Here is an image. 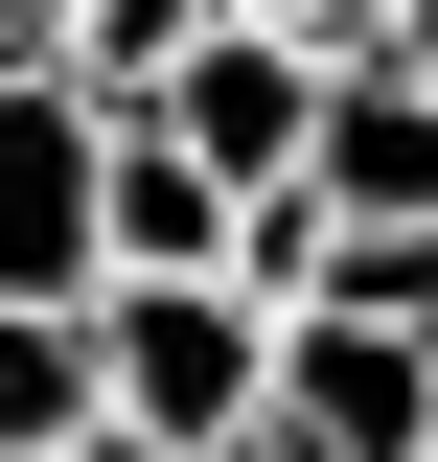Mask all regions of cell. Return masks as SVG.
Instances as JSON below:
<instances>
[{
	"label": "cell",
	"mask_w": 438,
	"mask_h": 462,
	"mask_svg": "<svg viewBox=\"0 0 438 462\" xmlns=\"http://www.w3.org/2000/svg\"><path fill=\"white\" fill-rule=\"evenodd\" d=\"M93 393H115V439L231 462L254 393H277V300H231V278H115V300H93Z\"/></svg>",
	"instance_id": "6da1fadb"
},
{
	"label": "cell",
	"mask_w": 438,
	"mask_h": 462,
	"mask_svg": "<svg viewBox=\"0 0 438 462\" xmlns=\"http://www.w3.org/2000/svg\"><path fill=\"white\" fill-rule=\"evenodd\" d=\"M115 278V116L69 69L0 93V300H93Z\"/></svg>",
	"instance_id": "7a4b0ae2"
},
{
	"label": "cell",
	"mask_w": 438,
	"mask_h": 462,
	"mask_svg": "<svg viewBox=\"0 0 438 462\" xmlns=\"http://www.w3.org/2000/svg\"><path fill=\"white\" fill-rule=\"evenodd\" d=\"M254 439H277V462H438V346H415V324H346V300H300V324H277Z\"/></svg>",
	"instance_id": "3957f363"
},
{
	"label": "cell",
	"mask_w": 438,
	"mask_h": 462,
	"mask_svg": "<svg viewBox=\"0 0 438 462\" xmlns=\"http://www.w3.org/2000/svg\"><path fill=\"white\" fill-rule=\"evenodd\" d=\"M139 139H185V162L254 208V185H300V139H324V47H300V23H208V47L162 69V116H139Z\"/></svg>",
	"instance_id": "277c9868"
},
{
	"label": "cell",
	"mask_w": 438,
	"mask_h": 462,
	"mask_svg": "<svg viewBox=\"0 0 438 462\" xmlns=\"http://www.w3.org/2000/svg\"><path fill=\"white\" fill-rule=\"evenodd\" d=\"M300 185H324V231H438V93L415 69H324Z\"/></svg>",
	"instance_id": "5b68a950"
},
{
	"label": "cell",
	"mask_w": 438,
	"mask_h": 462,
	"mask_svg": "<svg viewBox=\"0 0 438 462\" xmlns=\"http://www.w3.org/2000/svg\"><path fill=\"white\" fill-rule=\"evenodd\" d=\"M115 278H231V185L185 162V139H139V116H115Z\"/></svg>",
	"instance_id": "8992f818"
},
{
	"label": "cell",
	"mask_w": 438,
	"mask_h": 462,
	"mask_svg": "<svg viewBox=\"0 0 438 462\" xmlns=\"http://www.w3.org/2000/svg\"><path fill=\"white\" fill-rule=\"evenodd\" d=\"M93 300H0V462H69V439H93Z\"/></svg>",
	"instance_id": "52a82bcc"
},
{
	"label": "cell",
	"mask_w": 438,
	"mask_h": 462,
	"mask_svg": "<svg viewBox=\"0 0 438 462\" xmlns=\"http://www.w3.org/2000/svg\"><path fill=\"white\" fill-rule=\"evenodd\" d=\"M208 23H231V0H69V93H93V116H162V69L208 47Z\"/></svg>",
	"instance_id": "ba28073f"
},
{
	"label": "cell",
	"mask_w": 438,
	"mask_h": 462,
	"mask_svg": "<svg viewBox=\"0 0 438 462\" xmlns=\"http://www.w3.org/2000/svg\"><path fill=\"white\" fill-rule=\"evenodd\" d=\"M277 23H300L324 69H370V47H392V0H277Z\"/></svg>",
	"instance_id": "9c48e42d"
},
{
	"label": "cell",
	"mask_w": 438,
	"mask_h": 462,
	"mask_svg": "<svg viewBox=\"0 0 438 462\" xmlns=\"http://www.w3.org/2000/svg\"><path fill=\"white\" fill-rule=\"evenodd\" d=\"M23 69H69V0H0V93H23Z\"/></svg>",
	"instance_id": "30bf717a"
},
{
	"label": "cell",
	"mask_w": 438,
	"mask_h": 462,
	"mask_svg": "<svg viewBox=\"0 0 438 462\" xmlns=\"http://www.w3.org/2000/svg\"><path fill=\"white\" fill-rule=\"evenodd\" d=\"M370 69H415V93H438V0H392V47H370Z\"/></svg>",
	"instance_id": "8fae6325"
},
{
	"label": "cell",
	"mask_w": 438,
	"mask_h": 462,
	"mask_svg": "<svg viewBox=\"0 0 438 462\" xmlns=\"http://www.w3.org/2000/svg\"><path fill=\"white\" fill-rule=\"evenodd\" d=\"M69 462H162V439H115V416H93V439H69Z\"/></svg>",
	"instance_id": "7c38bea8"
},
{
	"label": "cell",
	"mask_w": 438,
	"mask_h": 462,
	"mask_svg": "<svg viewBox=\"0 0 438 462\" xmlns=\"http://www.w3.org/2000/svg\"><path fill=\"white\" fill-rule=\"evenodd\" d=\"M231 23H277V0H231Z\"/></svg>",
	"instance_id": "4fadbf2b"
},
{
	"label": "cell",
	"mask_w": 438,
	"mask_h": 462,
	"mask_svg": "<svg viewBox=\"0 0 438 462\" xmlns=\"http://www.w3.org/2000/svg\"><path fill=\"white\" fill-rule=\"evenodd\" d=\"M231 462H277V439H231Z\"/></svg>",
	"instance_id": "5bb4252c"
}]
</instances>
